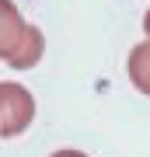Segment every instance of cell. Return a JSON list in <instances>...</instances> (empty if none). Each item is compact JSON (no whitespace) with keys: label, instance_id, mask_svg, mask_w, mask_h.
Instances as JSON below:
<instances>
[{"label":"cell","instance_id":"1","mask_svg":"<svg viewBox=\"0 0 150 157\" xmlns=\"http://www.w3.org/2000/svg\"><path fill=\"white\" fill-rule=\"evenodd\" d=\"M35 119V98L25 84L0 80V136H21Z\"/></svg>","mask_w":150,"mask_h":157},{"label":"cell","instance_id":"2","mask_svg":"<svg viewBox=\"0 0 150 157\" xmlns=\"http://www.w3.org/2000/svg\"><path fill=\"white\" fill-rule=\"evenodd\" d=\"M28 28H32V25L21 17V11H17L11 0H0V59L4 63H11L17 56Z\"/></svg>","mask_w":150,"mask_h":157},{"label":"cell","instance_id":"3","mask_svg":"<svg viewBox=\"0 0 150 157\" xmlns=\"http://www.w3.org/2000/svg\"><path fill=\"white\" fill-rule=\"evenodd\" d=\"M126 70H129V80H133V87L140 91V94H147V98H150V39L133 45Z\"/></svg>","mask_w":150,"mask_h":157},{"label":"cell","instance_id":"4","mask_svg":"<svg viewBox=\"0 0 150 157\" xmlns=\"http://www.w3.org/2000/svg\"><path fill=\"white\" fill-rule=\"evenodd\" d=\"M42 52H45V35L32 25L28 35H25V42H21V49H17V56L7 63V67H11V70H32L35 63L42 59Z\"/></svg>","mask_w":150,"mask_h":157},{"label":"cell","instance_id":"5","mask_svg":"<svg viewBox=\"0 0 150 157\" xmlns=\"http://www.w3.org/2000/svg\"><path fill=\"white\" fill-rule=\"evenodd\" d=\"M49 157H87V154H80V150H56V154H49Z\"/></svg>","mask_w":150,"mask_h":157},{"label":"cell","instance_id":"6","mask_svg":"<svg viewBox=\"0 0 150 157\" xmlns=\"http://www.w3.org/2000/svg\"><path fill=\"white\" fill-rule=\"evenodd\" d=\"M143 32H147V35H150V11H147V14H143Z\"/></svg>","mask_w":150,"mask_h":157}]
</instances>
